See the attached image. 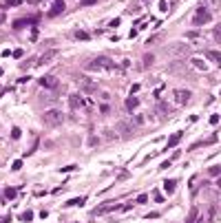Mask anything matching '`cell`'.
Here are the masks:
<instances>
[{
	"label": "cell",
	"mask_w": 221,
	"mask_h": 223,
	"mask_svg": "<svg viewBox=\"0 0 221 223\" xmlns=\"http://www.w3.org/2000/svg\"><path fill=\"white\" fill-rule=\"evenodd\" d=\"M84 69L86 71H93V73H111V71H115V62L113 60H108L104 58V55H100V58H93V60H89L84 64Z\"/></svg>",
	"instance_id": "1"
},
{
	"label": "cell",
	"mask_w": 221,
	"mask_h": 223,
	"mask_svg": "<svg viewBox=\"0 0 221 223\" xmlns=\"http://www.w3.org/2000/svg\"><path fill=\"white\" fill-rule=\"evenodd\" d=\"M42 122L47 126H60L64 122V115H62V110L51 108V110H44V113H42Z\"/></svg>",
	"instance_id": "2"
},
{
	"label": "cell",
	"mask_w": 221,
	"mask_h": 223,
	"mask_svg": "<svg viewBox=\"0 0 221 223\" xmlns=\"http://www.w3.org/2000/svg\"><path fill=\"white\" fill-rule=\"evenodd\" d=\"M210 20H212V13H210V9H206L204 5H201V7L197 9L195 18H192V24H195V27H201V24H206V22H210Z\"/></svg>",
	"instance_id": "3"
},
{
	"label": "cell",
	"mask_w": 221,
	"mask_h": 223,
	"mask_svg": "<svg viewBox=\"0 0 221 223\" xmlns=\"http://www.w3.org/2000/svg\"><path fill=\"white\" fill-rule=\"evenodd\" d=\"M115 131H119V135H122V137H133L135 131H137V124H135V122H128V119H124V122H117Z\"/></svg>",
	"instance_id": "4"
},
{
	"label": "cell",
	"mask_w": 221,
	"mask_h": 223,
	"mask_svg": "<svg viewBox=\"0 0 221 223\" xmlns=\"http://www.w3.org/2000/svg\"><path fill=\"white\" fill-rule=\"evenodd\" d=\"M78 86L84 91V93H95V91H97V84H95L93 80L84 77V75H80V77H78Z\"/></svg>",
	"instance_id": "5"
},
{
	"label": "cell",
	"mask_w": 221,
	"mask_h": 223,
	"mask_svg": "<svg viewBox=\"0 0 221 223\" xmlns=\"http://www.w3.org/2000/svg\"><path fill=\"white\" fill-rule=\"evenodd\" d=\"M122 206H115V203H102L100 208H95L93 210V217H102V214H106V212H111V210H119Z\"/></svg>",
	"instance_id": "6"
},
{
	"label": "cell",
	"mask_w": 221,
	"mask_h": 223,
	"mask_svg": "<svg viewBox=\"0 0 221 223\" xmlns=\"http://www.w3.org/2000/svg\"><path fill=\"white\" fill-rule=\"evenodd\" d=\"M53 58H58V49H49V51H44L40 58H38V62H35V64H49Z\"/></svg>",
	"instance_id": "7"
},
{
	"label": "cell",
	"mask_w": 221,
	"mask_h": 223,
	"mask_svg": "<svg viewBox=\"0 0 221 223\" xmlns=\"http://www.w3.org/2000/svg\"><path fill=\"white\" fill-rule=\"evenodd\" d=\"M188 102H190V93L188 91H181V88L175 91V104L181 106V104H188Z\"/></svg>",
	"instance_id": "8"
},
{
	"label": "cell",
	"mask_w": 221,
	"mask_h": 223,
	"mask_svg": "<svg viewBox=\"0 0 221 223\" xmlns=\"http://www.w3.org/2000/svg\"><path fill=\"white\" fill-rule=\"evenodd\" d=\"M69 106H71L73 110H78V108L84 106V99H82L78 93H73V95H69Z\"/></svg>",
	"instance_id": "9"
},
{
	"label": "cell",
	"mask_w": 221,
	"mask_h": 223,
	"mask_svg": "<svg viewBox=\"0 0 221 223\" xmlns=\"http://www.w3.org/2000/svg\"><path fill=\"white\" fill-rule=\"evenodd\" d=\"M40 84L44 88H55L58 86V77L55 75H44V77H40Z\"/></svg>",
	"instance_id": "10"
},
{
	"label": "cell",
	"mask_w": 221,
	"mask_h": 223,
	"mask_svg": "<svg viewBox=\"0 0 221 223\" xmlns=\"http://www.w3.org/2000/svg\"><path fill=\"white\" fill-rule=\"evenodd\" d=\"M155 110L159 113V117H166V115H170V110H172V108H170V104H166V102H159Z\"/></svg>",
	"instance_id": "11"
},
{
	"label": "cell",
	"mask_w": 221,
	"mask_h": 223,
	"mask_svg": "<svg viewBox=\"0 0 221 223\" xmlns=\"http://www.w3.org/2000/svg\"><path fill=\"white\" fill-rule=\"evenodd\" d=\"M33 22H38V18H20V20H16L13 22V29H22V27H27V24H33Z\"/></svg>",
	"instance_id": "12"
},
{
	"label": "cell",
	"mask_w": 221,
	"mask_h": 223,
	"mask_svg": "<svg viewBox=\"0 0 221 223\" xmlns=\"http://www.w3.org/2000/svg\"><path fill=\"white\" fill-rule=\"evenodd\" d=\"M62 11H64V2H62V0H55V2H53V9L49 11V16H51V18H55V16L62 13Z\"/></svg>",
	"instance_id": "13"
},
{
	"label": "cell",
	"mask_w": 221,
	"mask_h": 223,
	"mask_svg": "<svg viewBox=\"0 0 221 223\" xmlns=\"http://www.w3.org/2000/svg\"><path fill=\"white\" fill-rule=\"evenodd\" d=\"M201 5L210 11H215V9H221V0H201Z\"/></svg>",
	"instance_id": "14"
},
{
	"label": "cell",
	"mask_w": 221,
	"mask_h": 223,
	"mask_svg": "<svg viewBox=\"0 0 221 223\" xmlns=\"http://www.w3.org/2000/svg\"><path fill=\"white\" fill-rule=\"evenodd\" d=\"M181 137H183V133H181V131H177V133H175V135L168 139V148H175V146H177V144L181 142Z\"/></svg>",
	"instance_id": "15"
},
{
	"label": "cell",
	"mask_w": 221,
	"mask_h": 223,
	"mask_svg": "<svg viewBox=\"0 0 221 223\" xmlns=\"http://www.w3.org/2000/svg\"><path fill=\"white\" fill-rule=\"evenodd\" d=\"M206 58H210L215 64H221V53L219 51H206Z\"/></svg>",
	"instance_id": "16"
},
{
	"label": "cell",
	"mask_w": 221,
	"mask_h": 223,
	"mask_svg": "<svg viewBox=\"0 0 221 223\" xmlns=\"http://www.w3.org/2000/svg\"><path fill=\"white\" fill-rule=\"evenodd\" d=\"M175 183H177L175 179H166V181H164V190L168 192V194H172V192H175Z\"/></svg>",
	"instance_id": "17"
},
{
	"label": "cell",
	"mask_w": 221,
	"mask_h": 223,
	"mask_svg": "<svg viewBox=\"0 0 221 223\" xmlns=\"http://www.w3.org/2000/svg\"><path fill=\"white\" fill-rule=\"evenodd\" d=\"M197 217H199V208H192V210L188 212V219H186V223H197Z\"/></svg>",
	"instance_id": "18"
},
{
	"label": "cell",
	"mask_w": 221,
	"mask_h": 223,
	"mask_svg": "<svg viewBox=\"0 0 221 223\" xmlns=\"http://www.w3.org/2000/svg\"><path fill=\"white\" fill-rule=\"evenodd\" d=\"M137 104H139V99L133 97V95L126 99V108H128V110H135V108H137Z\"/></svg>",
	"instance_id": "19"
},
{
	"label": "cell",
	"mask_w": 221,
	"mask_h": 223,
	"mask_svg": "<svg viewBox=\"0 0 221 223\" xmlns=\"http://www.w3.org/2000/svg\"><path fill=\"white\" fill-rule=\"evenodd\" d=\"M67 206H84V197H75V199H71V201H67Z\"/></svg>",
	"instance_id": "20"
},
{
	"label": "cell",
	"mask_w": 221,
	"mask_h": 223,
	"mask_svg": "<svg viewBox=\"0 0 221 223\" xmlns=\"http://www.w3.org/2000/svg\"><path fill=\"white\" fill-rule=\"evenodd\" d=\"M73 35H75L78 40H89V33H86V31H75Z\"/></svg>",
	"instance_id": "21"
},
{
	"label": "cell",
	"mask_w": 221,
	"mask_h": 223,
	"mask_svg": "<svg viewBox=\"0 0 221 223\" xmlns=\"http://www.w3.org/2000/svg\"><path fill=\"white\" fill-rule=\"evenodd\" d=\"M153 60H155L153 55H144V69H148L150 64H153Z\"/></svg>",
	"instance_id": "22"
},
{
	"label": "cell",
	"mask_w": 221,
	"mask_h": 223,
	"mask_svg": "<svg viewBox=\"0 0 221 223\" xmlns=\"http://www.w3.org/2000/svg\"><path fill=\"white\" fill-rule=\"evenodd\" d=\"M215 214H217V208H210V212H208V223H215Z\"/></svg>",
	"instance_id": "23"
},
{
	"label": "cell",
	"mask_w": 221,
	"mask_h": 223,
	"mask_svg": "<svg viewBox=\"0 0 221 223\" xmlns=\"http://www.w3.org/2000/svg\"><path fill=\"white\" fill-rule=\"evenodd\" d=\"M13 197H16V190L13 188H7L5 190V199H13Z\"/></svg>",
	"instance_id": "24"
},
{
	"label": "cell",
	"mask_w": 221,
	"mask_h": 223,
	"mask_svg": "<svg viewBox=\"0 0 221 223\" xmlns=\"http://www.w3.org/2000/svg\"><path fill=\"white\" fill-rule=\"evenodd\" d=\"M20 219H22V221H31V219H33V212H31V210L22 212V217H20Z\"/></svg>",
	"instance_id": "25"
},
{
	"label": "cell",
	"mask_w": 221,
	"mask_h": 223,
	"mask_svg": "<svg viewBox=\"0 0 221 223\" xmlns=\"http://www.w3.org/2000/svg\"><path fill=\"white\" fill-rule=\"evenodd\" d=\"M215 38H217V42H221V24H217V29H215Z\"/></svg>",
	"instance_id": "26"
},
{
	"label": "cell",
	"mask_w": 221,
	"mask_h": 223,
	"mask_svg": "<svg viewBox=\"0 0 221 223\" xmlns=\"http://www.w3.org/2000/svg\"><path fill=\"white\" fill-rule=\"evenodd\" d=\"M192 64H195V67H197V69H206V64H204V62H201L199 58H195V62H192Z\"/></svg>",
	"instance_id": "27"
},
{
	"label": "cell",
	"mask_w": 221,
	"mask_h": 223,
	"mask_svg": "<svg viewBox=\"0 0 221 223\" xmlns=\"http://www.w3.org/2000/svg\"><path fill=\"white\" fill-rule=\"evenodd\" d=\"M95 2H97V0H80L82 7H89V5H95Z\"/></svg>",
	"instance_id": "28"
},
{
	"label": "cell",
	"mask_w": 221,
	"mask_h": 223,
	"mask_svg": "<svg viewBox=\"0 0 221 223\" xmlns=\"http://www.w3.org/2000/svg\"><path fill=\"white\" fill-rule=\"evenodd\" d=\"M11 168H13V170H20V168H22V161H20V159H18V161H13V166H11Z\"/></svg>",
	"instance_id": "29"
},
{
	"label": "cell",
	"mask_w": 221,
	"mask_h": 223,
	"mask_svg": "<svg viewBox=\"0 0 221 223\" xmlns=\"http://www.w3.org/2000/svg\"><path fill=\"white\" fill-rule=\"evenodd\" d=\"M148 201V197H146V194H139V197H137V203H146Z\"/></svg>",
	"instance_id": "30"
},
{
	"label": "cell",
	"mask_w": 221,
	"mask_h": 223,
	"mask_svg": "<svg viewBox=\"0 0 221 223\" xmlns=\"http://www.w3.org/2000/svg\"><path fill=\"white\" fill-rule=\"evenodd\" d=\"M11 137H13V139L20 137V128H13V131H11Z\"/></svg>",
	"instance_id": "31"
},
{
	"label": "cell",
	"mask_w": 221,
	"mask_h": 223,
	"mask_svg": "<svg viewBox=\"0 0 221 223\" xmlns=\"http://www.w3.org/2000/svg\"><path fill=\"white\" fill-rule=\"evenodd\" d=\"M153 199H155V201H159V203L164 201V199H161V194H159V192H153Z\"/></svg>",
	"instance_id": "32"
},
{
	"label": "cell",
	"mask_w": 221,
	"mask_h": 223,
	"mask_svg": "<svg viewBox=\"0 0 221 223\" xmlns=\"http://www.w3.org/2000/svg\"><path fill=\"white\" fill-rule=\"evenodd\" d=\"M5 22V13H0V24H2Z\"/></svg>",
	"instance_id": "33"
},
{
	"label": "cell",
	"mask_w": 221,
	"mask_h": 223,
	"mask_svg": "<svg viewBox=\"0 0 221 223\" xmlns=\"http://www.w3.org/2000/svg\"><path fill=\"white\" fill-rule=\"evenodd\" d=\"M0 75H2V69H0Z\"/></svg>",
	"instance_id": "34"
}]
</instances>
